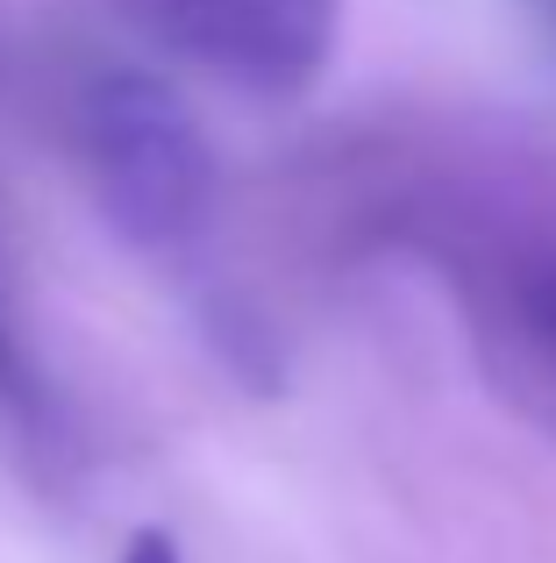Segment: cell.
Instances as JSON below:
<instances>
[{
    "instance_id": "cell-5",
    "label": "cell",
    "mask_w": 556,
    "mask_h": 563,
    "mask_svg": "<svg viewBox=\"0 0 556 563\" xmlns=\"http://www.w3.org/2000/svg\"><path fill=\"white\" fill-rule=\"evenodd\" d=\"M122 563H186V556H179V542H171L165 528H136L129 550H122Z\"/></svg>"
},
{
    "instance_id": "cell-1",
    "label": "cell",
    "mask_w": 556,
    "mask_h": 563,
    "mask_svg": "<svg viewBox=\"0 0 556 563\" xmlns=\"http://www.w3.org/2000/svg\"><path fill=\"white\" fill-rule=\"evenodd\" d=\"M51 129L65 143L100 221L136 250H186L214 214V157L200 122L165 79L136 65H71L51 86Z\"/></svg>"
},
{
    "instance_id": "cell-2",
    "label": "cell",
    "mask_w": 556,
    "mask_h": 563,
    "mask_svg": "<svg viewBox=\"0 0 556 563\" xmlns=\"http://www.w3.org/2000/svg\"><path fill=\"white\" fill-rule=\"evenodd\" d=\"M129 14L171 57L251 100H300L343 36V0H129Z\"/></svg>"
},
{
    "instance_id": "cell-3",
    "label": "cell",
    "mask_w": 556,
    "mask_h": 563,
    "mask_svg": "<svg viewBox=\"0 0 556 563\" xmlns=\"http://www.w3.org/2000/svg\"><path fill=\"white\" fill-rule=\"evenodd\" d=\"M507 300H514V321L529 329V343L556 364V250L514 264V286H507Z\"/></svg>"
},
{
    "instance_id": "cell-4",
    "label": "cell",
    "mask_w": 556,
    "mask_h": 563,
    "mask_svg": "<svg viewBox=\"0 0 556 563\" xmlns=\"http://www.w3.org/2000/svg\"><path fill=\"white\" fill-rule=\"evenodd\" d=\"M0 407L22 413V421H36V413H43V378H36V364H29L22 335H14L8 307H0Z\"/></svg>"
},
{
    "instance_id": "cell-6",
    "label": "cell",
    "mask_w": 556,
    "mask_h": 563,
    "mask_svg": "<svg viewBox=\"0 0 556 563\" xmlns=\"http://www.w3.org/2000/svg\"><path fill=\"white\" fill-rule=\"evenodd\" d=\"M529 8H535V29H543L549 51H556V0H529Z\"/></svg>"
}]
</instances>
